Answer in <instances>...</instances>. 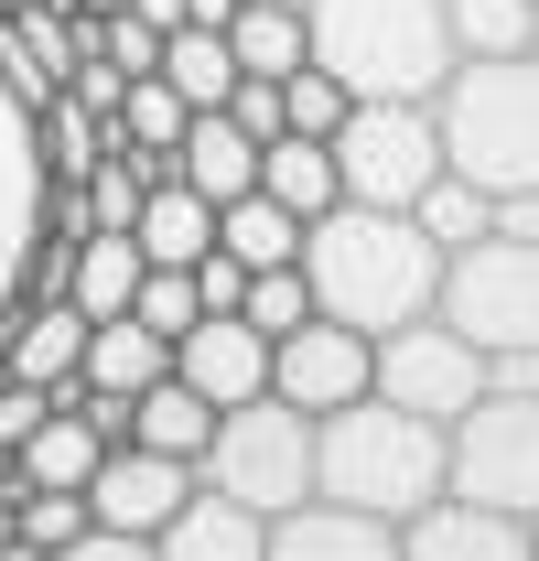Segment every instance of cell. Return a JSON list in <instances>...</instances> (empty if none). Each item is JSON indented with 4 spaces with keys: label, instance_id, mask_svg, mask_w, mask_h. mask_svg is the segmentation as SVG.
I'll list each match as a JSON object with an SVG mask.
<instances>
[{
    "label": "cell",
    "instance_id": "obj_6",
    "mask_svg": "<svg viewBox=\"0 0 539 561\" xmlns=\"http://www.w3.org/2000/svg\"><path fill=\"white\" fill-rule=\"evenodd\" d=\"M443 486L485 496L507 518H539V378H485L443 421Z\"/></svg>",
    "mask_w": 539,
    "mask_h": 561
},
{
    "label": "cell",
    "instance_id": "obj_22",
    "mask_svg": "<svg viewBox=\"0 0 539 561\" xmlns=\"http://www.w3.org/2000/svg\"><path fill=\"white\" fill-rule=\"evenodd\" d=\"M119 443H151V454H184V465H205V443H216V400H205V389H184V378L162 367V378L130 400V432H119Z\"/></svg>",
    "mask_w": 539,
    "mask_h": 561
},
{
    "label": "cell",
    "instance_id": "obj_20",
    "mask_svg": "<svg viewBox=\"0 0 539 561\" xmlns=\"http://www.w3.org/2000/svg\"><path fill=\"white\" fill-rule=\"evenodd\" d=\"M130 238H140V260H173V271H195L205 249H216V195H195L184 173H151V195H140Z\"/></svg>",
    "mask_w": 539,
    "mask_h": 561
},
{
    "label": "cell",
    "instance_id": "obj_16",
    "mask_svg": "<svg viewBox=\"0 0 539 561\" xmlns=\"http://www.w3.org/2000/svg\"><path fill=\"white\" fill-rule=\"evenodd\" d=\"M87 324H98V313H87L76 291H22V302H11V335H0V367L33 378V389H66L76 356H87Z\"/></svg>",
    "mask_w": 539,
    "mask_h": 561
},
{
    "label": "cell",
    "instance_id": "obj_39",
    "mask_svg": "<svg viewBox=\"0 0 539 561\" xmlns=\"http://www.w3.org/2000/svg\"><path fill=\"white\" fill-rule=\"evenodd\" d=\"M529 561H539V518H529Z\"/></svg>",
    "mask_w": 539,
    "mask_h": 561
},
{
    "label": "cell",
    "instance_id": "obj_33",
    "mask_svg": "<svg viewBox=\"0 0 539 561\" xmlns=\"http://www.w3.org/2000/svg\"><path fill=\"white\" fill-rule=\"evenodd\" d=\"M260 335H291L302 313H313V280H302V260H280V271H249V302H238Z\"/></svg>",
    "mask_w": 539,
    "mask_h": 561
},
{
    "label": "cell",
    "instance_id": "obj_18",
    "mask_svg": "<svg viewBox=\"0 0 539 561\" xmlns=\"http://www.w3.org/2000/svg\"><path fill=\"white\" fill-rule=\"evenodd\" d=\"M162 367H173V335H151L140 313H98L87 324V356H76V389L87 400H140Z\"/></svg>",
    "mask_w": 539,
    "mask_h": 561
},
{
    "label": "cell",
    "instance_id": "obj_10",
    "mask_svg": "<svg viewBox=\"0 0 539 561\" xmlns=\"http://www.w3.org/2000/svg\"><path fill=\"white\" fill-rule=\"evenodd\" d=\"M44 227H55V162H44V140H33V108H22L11 76H0V335H11L22 260H33Z\"/></svg>",
    "mask_w": 539,
    "mask_h": 561
},
{
    "label": "cell",
    "instance_id": "obj_38",
    "mask_svg": "<svg viewBox=\"0 0 539 561\" xmlns=\"http://www.w3.org/2000/svg\"><path fill=\"white\" fill-rule=\"evenodd\" d=\"M66 11H119V0H66Z\"/></svg>",
    "mask_w": 539,
    "mask_h": 561
},
{
    "label": "cell",
    "instance_id": "obj_1",
    "mask_svg": "<svg viewBox=\"0 0 539 561\" xmlns=\"http://www.w3.org/2000/svg\"><path fill=\"white\" fill-rule=\"evenodd\" d=\"M302 280H313V313H335L356 335H389L410 313L443 302V238L421 227L410 206H335L302 227Z\"/></svg>",
    "mask_w": 539,
    "mask_h": 561
},
{
    "label": "cell",
    "instance_id": "obj_31",
    "mask_svg": "<svg viewBox=\"0 0 539 561\" xmlns=\"http://www.w3.org/2000/svg\"><path fill=\"white\" fill-rule=\"evenodd\" d=\"M465 55H529L539 44V0H443Z\"/></svg>",
    "mask_w": 539,
    "mask_h": 561
},
{
    "label": "cell",
    "instance_id": "obj_40",
    "mask_svg": "<svg viewBox=\"0 0 539 561\" xmlns=\"http://www.w3.org/2000/svg\"><path fill=\"white\" fill-rule=\"evenodd\" d=\"M0 11H33V0H0Z\"/></svg>",
    "mask_w": 539,
    "mask_h": 561
},
{
    "label": "cell",
    "instance_id": "obj_24",
    "mask_svg": "<svg viewBox=\"0 0 539 561\" xmlns=\"http://www.w3.org/2000/svg\"><path fill=\"white\" fill-rule=\"evenodd\" d=\"M302 227H313V216H291L280 195L249 184V195H227V206H216V249H238L249 271H280V260H302Z\"/></svg>",
    "mask_w": 539,
    "mask_h": 561
},
{
    "label": "cell",
    "instance_id": "obj_29",
    "mask_svg": "<svg viewBox=\"0 0 539 561\" xmlns=\"http://www.w3.org/2000/svg\"><path fill=\"white\" fill-rule=\"evenodd\" d=\"M87 529V486H33L11 507V561H66Z\"/></svg>",
    "mask_w": 539,
    "mask_h": 561
},
{
    "label": "cell",
    "instance_id": "obj_32",
    "mask_svg": "<svg viewBox=\"0 0 539 561\" xmlns=\"http://www.w3.org/2000/svg\"><path fill=\"white\" fill-rule=\"evenodd\" d=\"M130 313L151 324V335H184V324L205 313V291H195V271H173V260H151V271H140V291H130Z\"/></svg>",
    "mask_w": 539,
    "mask_h": 561
},
{
    "label": "cell",
    "instance_id": "obj_12",
    "mask_svg": "<svg viewBox=\"0 0 539 561\" xmlns=\"http://www.w3.org/2000/svg\"><path fill=\"white\" fill-rule=\"evenodd\" d=\"M195 496V465L184 454H151V443H108L98 476H87V518L130 529V540H162V518Z\"/></svg>",
    "mask_w": 539,
    "mask_h": 561
},
{
    "label": "cell",
    "instance_id": "obj_26",
    "mask_svg": "<svg viewBox=\"0 0 539 561\" xmlns=\"http://www.w3.org/2000/svg\"><path fill=\"white\" fill-rule=\"evenodd\" d=\"M227 44H238V76H291L313 55L302 0H238V11H227Z\"/></svg>",
    "mask_w": 539,
    "mask_h": 561
},
{
    "label": "cell",
    "instance_id": "obj_25",
    "mask_svg": "<svg viewBox=\"0 0 539 561\" xmlns=\"http://www.w3.org/2000/svg\"><path fill=\"white\" fill-rule=\"evenodd\" d=\"M260 195H280L291 216H324L335 206V140H313V130L260 140Z\"/></svg>",
    "mask_w": 539,
    "mask_h": 561
},
{
    "label": "cell",
    "instance_id": "obj_2",
    "mask_svg": "<svg viewBox=\"0 0 539 561\" xmlns=\"http://www.w3.org/2000/svg\"><path fill=\"white\" fill-rule=\"evenodd\" d=\"M313 496H345L400 529L421 496H443V421L410 400H378V389L313 411Z\"/></svg>",
    "mask_w": 539,
    "mask_h": 561
},
{
    "label": "cell",
    "instance_id": "obj_36",
    "mask_svg": "<svg viewBox=\"0 0 539 561\" xmlns=\"http://www.w3.org/2000/svg\"><path fill=\"white\" fill-rule=\"evenodd\" d=\"M140 22H162V33H173V22H184V0H130Z\"/></svg>",
    "mask_w": 539,
    "mask_h": 561
},
{
    "label": "cell",
    "instance_id": "obj_27",
    "mask_svg": "<svg viewBox=\"0 0 539 561\" xmlns=\"http://www.w3.org/2000/svg\"><path fill=\"white\" fill-rule=\"evenodd\" d=\"M162 76H173L195 108H227V87H238V44H227V22H173V33H162Z\"/></svg>",
    "mask_w": 539,
    "mask_h": 561
},
{
    "label": "cell",
    "instance_id": "obj_13",
    "mask_svg": "<svg viewBox=\"0 0 539 561\" xmlns=\"http://www.w3.org/2000/svg\"><path fill=\"white\" fill-rule=\"evenodd\" d=\"M400 561H529V518L443 486V496H421L400 518Z\"/></svg>",
    "mask_w": 539,
    "mask_h": 561
},
{
    "label": "cell",
    "instance_id": "obj_9",
    "mask_svg": "<svg viewBox=\"0 0 539 561\" xmlns=\"http://www.w3.org/2000/svg\"><path fill=\"white\" fill-rule=\"evenodd\" d=\"M485 378H496V356L474 346L465 324H443V302L410 313V324H389V335H378V367H367L378 400H410V411H432V421H454Z\"/></svg>",
    "mask_w": 539,
    "mask_h": 561
},
{
    "label": "cell",
    "instance_id": "obj_11",
    "mask_svg": "<svg viewBox=\"0 0 539 561\" xmlns=\"http://www.w3.org/2000/svg\"><path fill=\"white\" fill-rule=\"evenodd\" d=\"M367 367H378V335H356L335 313H302L291 335H270V389L291 400V411H335L367 389Z\"/></svg>",
    "mask_w": 539,
    "mask_h": 561
},
{
    "label": "cell",
    "instance_id": "obj_19",
    "mask_svg": "<svg viewBox=\"0 0 539 561\" xmlns=\"http://www.w3.org/2000/svg\"><path fill=\"white\" fill-rule=\"evenodd\" d=\"M98 454H108V432L87 421V400L55 389V411L22 432V454H11V465H22V496H33V486H87V476H98Z\"/></svg>",
    "mask_w": 539,
    "mask_h": 561
},
{
    "label": "cell",
    "instance_id": "obj_34",
    "mask_svg": "<svg viewBox=\"0 0 539 561\" xmlns=\"http://www.w3.org/2000/svg\"><path fill=\"white\" fill-rule=\"evenodd\" d=\"M280 119H291V130H313V140H335V119H345V87L324 66H313V55H302V66L280 76Z\"/></svg>",
    "mask_w": 539,
    "mask_h": 561
},
{
    "label": "cell",
    "instance_id": "obj_4",
    "mask_svg": "<svg viewBox=\"0 0 539 561\" xmlns=\"http://www.w3.org/2000/svg\"><path fill=\"white\" fill-rule=\"evenodd\" d=\"M443 119V162L485 184L496 206L507 195H539V44L529 55H465L432 98Z\"/></svg>",
    "mask_w": 539,
    "mask_h": 561
},
{
    "label": "cell",
    "instance_id": "obj_8",
    "mask_svg": "<svg viewBox=\"0 0 539 561\" xmlns=\"http://www.w3.org/2000/svg\"><path fill=\"white\" fill-rule=\"evenodd\" d=\"M432 173H443V119H432V98H345L335 195H356V206H421Z\"/></svg>",
    "mask_w": 539,
    "mask_h": 561
},
{
    "label": "cell",
    "instance_id": "obj_23",
    "mask_svg": "<svg viewBox=\"0 0 539 561\" xmlns=\"http://www.w3.org/2000/svg\"><path fill=\"white\" fill-rule=\"evenodd\" d=\"M173 173H184L195 195L227 206V195H249V184H260V140L238 130L227 108H195V130H184V151H173Z\"/></svg>",
    "mask_w": 539,
    "mask_h": 561
},
{
    "label": "cell",
    "instance_id": "obj_14",
    "mask_svg": "<svg viewBox=\"0 0 539 561\" xmlns=\"http://www.w3.org/2000/svg\"><path fill=\"white\" fill-rule=\"evenodd\" d=\"M173 378L205 389L216 411H227V400H260L270 389V335L249 324V313H195V324L173 335Z\"/></svg>",
    "mask_w": 539,
    "mask_h": 561
},
{
    "label": "cell",
    "instance_id": "obj_7",
    "mask_svg": "<svg viewBox=\"0 0 539 561\" xmlns=\"http://www.w3.org/2000/svg\"><path fill=\"white\" fill-rule=\"evenodd\" d=\"M195 476H205V486H227V496H249L260 518L302 507V496H313V411H291L280 389H260V400H227V411H216V443H205Z\"/></svg>",
    "mask_w": 539,
    "mask_h": 561
},
{
    "label": "cell",
    "instance_id": "obj_37",
    "mask_svg": "<svg viewBox=\"0 0 539 561\" xmlns=\"http://www.w3.org/2000/svg\"><path fill=\"white\" fill-rule=\"evenodd\" d=\"M0 551H11V496H0Z\"/></svg>",
    "mask_w": 539,
    "mask_h": 561
},
{
    "label": "cell",
    "instance_id": "obj_15",
    "mask_svg": "<svg viewBox=\"0 0 539 561\" xmlns=\"http://www.w3.org/2000/svg\"><path fill=\"white\" fill-rule=\"evenodd\" d=\"M151 561H270V518L249 507V496H227V486H205L162 518V540H151Z\"/></svg>",
    "mask_w": 539,
    "mask_h": 561
},
{
    "label": "cell",
    "instance_id": "obj_17",
    "mask_svg": "<svg viewBox=\"0 0 539 561\" xmlns=\"http://www.w3.org/2000/svg\"><path fill=\"white\" fill-rule=\"evenodd\" d=\"M270 561H400V529L345 496H302L270 518Z\"/></svg>",
    "mask_w": 539,
    "mask_h": 561
},
{
    "label": "cell",
    "instance_id": "obj_28",
    "mask_svg": "<svg viewBox=\"0 0 539 561\" xmlns=\"http://www.w3.org/2000/svg\"><path fill=\"white\" fill-rule=\"evenodd\" d=\"M140 271H151V260H140L130 227H87V238H76V302H87V313H130Z\"/></svg>",
    "mask_w": 539,
    "mask_h": 561
},
{
    "label": "cell",
    "instance_id": "obj_30",
    "mask_svg": "<svg viewBox=\"0 0 539 561\" xmlns=\"http://www.w3.org/2000/svg\"><path fill=\"white\" fill-rule=\"evenodd\" d=\"M421 227H432V238H443V260H454V249H465V238H485V227H496V195H485V184H465V173H454V162H443V173H432V184H421Z\"/></svg>",
    "mask_w": 539,
    "mask_h": 561
},
{
    "label": "cell",
    "instance_id": "obj_3",
    "mask_svg": "<svg viewBox=\"0 0 539 561\" xmlns=\"http://www.w3.org/2000/svg\"><path fill=\"white\" fill-rule=\"evenodd\" d=\"M302 33L345 98H443V76L465 66L443 0H302Z\"/></svg>",
    "mask_w": 539,
    "mask_h": 561
},
{
    "label": "cell",
    "instance_id": "obj_35",
    "mask_svg": "<svg viewBox=\"0 0 539 561\" xmlns=\"http://www.w3.org/2000/svg\"><path fill=\"white\" fill-rule=\"evenodd\" d=\"M98 55H108L119 76H151V66H162V22H140L130 0H119V11H98Z\"/></svg>",
    "mask_w": 539,
    "mask_h": 561
},
{
    "label": "cell",
    "instance_id": "obj_5",
    "mask_svg": "<svg viewBox=\"0 0 539 561\" xmlns=\"http://www.w3.org/2000/svg\"><path fill=\"white\" fill-rule=\"evenodd\" d=\"M443 324H465L496 378H539V195H507L496 227L443 260Z\"/></svg>",
    "mask_w": 539,
    "mask_h": 561
},
{
    "label": "cell",
    "instance_id": "obj_21",
    "mask_svg": "<svg viewBox=\"0 0 539 561\" xmlns=\"http://www.w3.org/2000/svg\"><path fill=\"white\" fill-rule=\"evenodd\" d=\"M184 130H195V98H184V87H173L162 66L119 87V151H130L140 173H173V151H184Z\"/></svg>",
    "mask_w": 539,
    "mask_h": 561
}]
</instances>
